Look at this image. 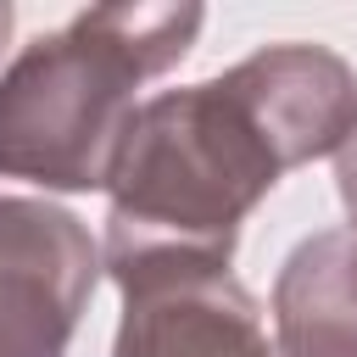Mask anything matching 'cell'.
<instances>
[{"label": "cell", "mask_w": 357, "mask_h": 357, "mask_svg": "<svg viewBox=\"0 0 357 357\" xmlns=\"http://www.w3.org/2000/svg\"><path fill=\"white\" fill-rule=\"evenodd\" d=\"M357 128V73L324 45H262L229 73L139 100L106 195V273L229 268L251 206Z\"/></svg>", "instance_id": "obj_1"}, {"label": "cell", "mask_w": 357, "mask_h": 357, "mask_svg": "<svg viewBox=\"0 0 357 357\" xmlns=\"http://www.w3.org/2000/svg\"><path fill=\"white\" fill-rule=\"evenodd\" d=\"M201 6H89L0 73V178L106 190L134 95L190 56Z\"/></svg>", "instance_id": "obj_2"}, {"label": "cell", "mask_w": 357, "mask_h": 357, "mask_svg": "<svg viewBox=\"0 0 357 357\" xmlns=\"http://www.w3.org/2000/svg\"><path fill=\"white\" fill-rule=\"evenodd\" d=\"M95 279L100 251L67 206L0 195V357H67Z\"/></svg>", "instance_id": "obj_3"}, {"label": "cell", "mask_w": 357, "mask_h": 357, "mask_svg": "<svg viewBox=\"0 0 357 357\" xmlns=\"http://www.w3.org/2000/svg\"><path fill=\"white\" fill-rule=\"evenodd\" d=\"M112 279L123 290L112 357H279L262 307L229 268L145 262Z\"/></svg>", "instance_id": "obj_4"}, {"label": "cell", "mask_w": 357, "mask_h": 357, "mask_svg": "<svg viewBox=\"0 0 357 357\" xmlns=\"http://www.w3.org/2000/svg\"><path fill=\"white\" fill-rule=\"evenodd\" d=\"M279 357H357V229L307 234L273 279Z\"/></svg>", "instance_id": "obj_5"}, {"label": "cell", "mask_w": 357, "mask_h": 357, "mask_svg": "<svg viewBox=\"0 0 357 357\" xmlns=\"http://www.w3.org/2000/svg\"><path fill=\"white\" fill-rule=\"evenodd\" d=\"M335 184H340V201H346V218L357 229V128L346 134V145L335 151Z\"/></svg>", "instance_id": "obj_6"}, {"label": "cell", "mask_w": 357, "mask_h": 357, "mask_svg": "<svg viewBox=\"0 0 357 357\" xmlns=\"http://www.w3.org/2000/svg\"><path fill=\"white\" fill-rule=\"evenodd\" d=\"M11 22H17V11L0 0V56H6V39H11Z\"/></svg>", "instance_id": "obj_7"}]
</instances>
